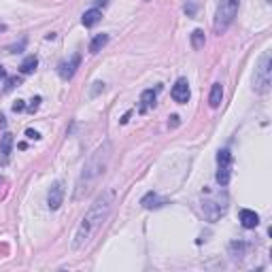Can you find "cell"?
Returning <instances> with one entry per match:
<instances>
[{
    "label": "cell",
    "mask_w": 272,
    "mask_h": 272,
    "mask_svg": "<svg viewBox=\"0 0 272 272\" xmlns=\"http://www.w3.org/2000/svg\"><path fill=\"white\" fill-rule=\"evenodd\" d=\"M111 211H113V191H102L100 196L96 198V202L89 206L87 215L83 217L79 230H77L75 241H73V249L75 251L85 247V245L89 243V238H92L96 232L102 228V223L109 219Z\"/></svg>",
    "instance_id": "cell-1"
},
{
    "label": "cell",
    "mask_w": 272,
    "mask_h": 272,
    "mask_svg": "<svg viewBox=\"0 0 272 272\" xmlns=\"http://www.w3.org/2000/svg\"><path fill=\"white\" fill-rule=\"evenodd\" d=\"M109 160H111V142L107 140L105 145L96 149L94 155L87 160V164H85V168H83V172H81L79 183H77L75 200H81L89 191V187L98 181V177H102V172H105L107 166H109Z\"/></svg>",
    "instance_id": "cell-2"
},
{
    "label": "cell",
    "mask_w": 272,
    "mask_h": 272,
    "mask_svg": "<svg viewBox=\"0 0 272 272\" xmlns=\"http://www.w3.org/2000/svg\"><path fill=\"white\" fill-rule=\"evenodd\" d=\"M238 6H241V0H219L215 22H213L215 34L221 36L223 32L230 28L232 22H234V17H236V13H238Z\"/></svg>",
    "instance_id": "cell-3"
},
{
    "label": "cell",
    "mask_w": 272,
    "mask_h": 272,
    "mask_svg": "<svg viewBox=\"0 0 272 272\" xmlns=\"http://www.w3.org/2000/svg\"><path fill=\"white\" fill-rule=\"evenodd\" d=\"M270 70H272V57H270V51H264V55L260 57V64L255 68V75H253V89L257 94H268L270 89Z\"/></svg>",
    "instance_id": "cell-4"
},
{
    "label": "cell",
    "mask_w": 272,
    "mask_h": 272,
    "mask_svg": "<svg viewBox=\"0 0 272 272\" xmlns=\"http://www.w3.org/2000/svg\"><path fill=\"white\" fill-rule=\"evenodd\" d=\"M225 211H228V196L225 193L223 196L217 193V196L204 200V204H202V213L209 221H217L221 215H225Z\"/></svg>",
    "instance_id": "cell-5"
},
{
    "label": "cell",
    "mask_w": 272,
    "mask_h": 272,
    "mask_svg": "<svg viewBox=\"0 0 272 272\" xmlns=\"http://www.w3.org/2000/svg\"><path fill=\"white\" fill-rule=\"evenodd\" d=\"M230 172H232V153L230 149H221L217 153V183L221 187L230 183Z\"/></svg>",
    "instance_id": "cell-6"
},
{
    "label": "cell",
    "mask_w": 272,
    "mask_h": 272,
    "mask_svg": "<svg viewBox=\"0 0 272 272\" xmlns=\"http://www.w3.org/2000/svg\"><path fill=\"white\" fill-rule=\"evenodd\" d=\"M79 64H81V55H79V54L70 55L68 60L60 62V66H57V75H60L64 81H70V79H73V77H75L77 68H79Z\"/></svg>",
    "instance_id": "cell-7"
},
{
    "label": "cell",
    "mask_w": 272,
    "mask_h": 272,
    "mask_svg": "<svg viewBox=\"0 0 272 272\" xmlns=\"http://www.w3.org/2000/svg\"><path fill=\"white\" fill-rule=\"evenodd\" d=\"M62 200H64V185H62V181H55V183L49 187V193H47L49 209L51 211H57L62 206Z\"/></svg>",
    "instance_id": "cell-8"
},
{
    "label": "cell",
    "mask_w": 272,
    "mask_h": 272,
    "mask_svg": "<svg viewBox=\"0 0 272 272\" xmlns=\"http://www.w3.org/2000/svg\"><path fill=\"white\" fill-rule=\"evenodd\" d=\"M172 98L174 102H179V105H185L187 100H190V83H187V79H177V83L172 85Z\"/></svg>",
    "instance_id": "cell-9"
},
{
    "label": "cell",
    "mask_w": 272,
    "mask_h": 272,
    "mask_svg": "<svg viewBox=\"0 0 272 272\" xmlns=\"http://www.w3.org/2000/svg\"><path fill=\"white\" fill-rule=\"evenodd\" d=\"M241 223H243V228L253 230V228H257V225H260V215H257L255 211L243 209L241 211Z\"/></svg>",
    "instance_id": "cell-10"
},
{
    "label": "cell",
    "mask_w": 272,
    "mask_h": 272,
    "mask_svg": "<svg viewBox=\"0 0 272 272\" xmlns=\"http://www.w3.org/2000/svg\"><path fill=\"white\" fill-rule=\"evenodd\" d=\"M155 105V92L153 89H145L140 94V105H138V113H147L149 109Z\"/></svg>",
    "instance_id": "cell-11"
},
{
    "label": "cell",
    "mask_w": 272,
    "mask_h": 272,
    "mask_svg": "<svg viewBox=\"0 0 272 272\" xmlns=\"http://www.w3.org/2000/svg\"><path fill=\"white\" fill-rule=\"evenodd\" d=\"M102 19V11L100 9H89V11H85L83 13V26H85V28H94L96 24H98Z\"/></svg>",
    "instance_id": "cell-12"
},
{
    "label": "cell",
    "mask_w": 272,
    "mask_h": 272,
    "mask_svg": "<svg viewBox=\"0 0 272 272\" xmlns=\"http://www.w3.org/2000/svg\"><path fill=\"white\" fill-rule=\"evenodd\" d=\"M221 100H223V85H221V83H213L211 96H209V105L213 109H217L219 105H221Z\"/></svg>",
    "instance_id": "cell-13"
},
{
    "label": "cell",
    "mask_w": 272,
    "mask_h": 272,
    "mask_svg": "<svg viewBox=\"0 0 272 272\" xmlns=\"http://www.w3.org/2000/svg\"><path fill=\"white\" fill-rule=\"evenodd\" d=\"M140 204L145 206V209H158V206H162V204H166V200H162L158 193H153V191H149L145 198L140 200Z\"/></svg>",
    "instance_id": "cell-14"
},
{
    "label": "cell",
    "mask_w": 272,
    "mask_h": 272,
    "mask_svg": "<svg viewBox=\"0 0 272 272\" xmlns=\"http://www.w3.org/2000/svg\"><path fill=\"white\" fill-rule=\"evenodd\" d=\"M107 43H109V34H96L94 36V41L89 43V54H98V51L102 49V47H107Z\"/></svg>",
    "instance_id": "cell-15"
},
{
    "label": "cell",
    "mask_w": 272,
    "mask_h": 272,
    "mask_svg": "<svg viewBox=\"0 0 272 272\" xmlns=\"http://www.w3.org/2000/svg\"><path fill=\"white\" fill-rule=\"evenodd\" d=\"M38 66V60H36V55H28V57H26V60L22 62V66H19V68H22V73L24 75H30L32 73V70H34Z\"/></svg>",
    "instance_id": "cell-16"
},
{
    "label": "cell",
    "mask_w": 272,
    "mask_h": 272,
    "mask_svg": "<svg viewBox=\"0 0 272 272\" xmlns=\"http://www.w3.org/2000/svg\"><path fill=\"white\" fill-rule=\"evenodd\" d=\"M191 47L193 49H202L204 47V32L202 30H193L191 32Z\"/></svg>",
    "instance_id": "cell-17"
},
{
    "label": "cell",
    "mask_w": 272,
    "mask_h": 272,
    "mask_svg": "<svg viewBox=\"0 0 272 272\" xmlns=\"http://www.w3.org/2000/svg\"><path fill=\"white\" fill-rule=\"evenodd\" d=\"M11 142H13V136L4 134L2 136V153H4V158H9V153H11Z\"/></svg>",
    "instance_id": "cell-18"
},
{
    "label": "cell",
    "mask_w": 272,
    "mask_h": 272,
    "mask_svg": "<svg viewBox=\"0 0 272 272\" xmlns=\"http://www.w3.org/2000/svg\"><path fill=\"white\" fill-rule=\"evenodd\" d=\"M19 83H22V79H19V77H9V79H6V85H4V92H11V89H15Z\"/></svg>",
    "instance_id": "cell-19"
},
{
    "label": "cell",
    "mask_w": 272,
    "mask_h": 272,
    "mask_svg": "<svg viewBox=\"0 0 272 272\" xmlns=\"http://www.w3.org/2000/svg\"><path fill=\"white\" fill-rule=\"evenodd\" d=\"M38 107H41V96H36V98H34V100H32V105L28 107V111H30V113H34V111H36V109H38Z\"/></svg>",
    "instance_id": "cell-20"
},
{
    "label": "cell",
    "mask_w": 272,
    "mask_h": 272,
    "mask_svg": "<svg viewBox=\"0 0 272 272\" xmlns=\"http://www.w3.org/2000/svg\"><path fill=\"white\" fill-rule=\"evenodd\" d=\"M26 136H28V138H32V140H38V138H41V134H38L36 130H26Z\"/></svg>",
    "instance_id": "cell-21"
},
{
    "label": "cell",
    "mask_w": 272,
    "mask_h": 272,
    "mask_svg": "<svg viewBox=\"0 0 272 272\" xmlns=\"http://www.w3.org/2000/svg\"><path fill=\"white\" fill-rule=\"evenodd\" d=\"M24 102L22 100H17V105H13V111H15V113H19V111H24Z\"/></svg>",
    "instance_id": "cell-22"
},
{
    "label": "cell",
    "mask_w": 272,
    "mask_h": 272,
    "mask_svg": "<svg viewBox=\"0 0 272 272\" xmlns=\"http://www.w3.org/2000/svg\"><path fill=\"white\" fill-rule=\"evenodd\" d=\"M128 119H130V113H126L124 117H121V124H128Z\"/></svg>",
    "instance_id": "cell-23"
},
{
    "label": "cell",
    "mask_w": 272,
    "mask_h": 272,
    "mask_svg": "<svg viewBox=\"0 0 272 272\" xmlns=\"http://www.w3.org/2000/svg\"><path fill=\"white\" fill-rule=\"evenodd\" d=\"M4 77H6V70H4L2 66H0V81H2V79H4Z\"/></svg>",
    "instance_id": "cell-24"
}]
</instances>
